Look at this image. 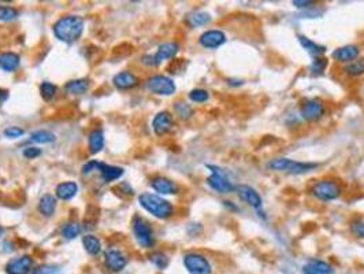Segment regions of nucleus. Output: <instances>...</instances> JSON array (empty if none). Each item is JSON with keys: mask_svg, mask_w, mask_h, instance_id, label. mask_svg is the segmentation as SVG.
<instances>
[{"mask_svg": "<svg viewBox=\"0 0 364 274\" xmlns=\"http://www.w3.org/2000/svg\"><path fill=\"white\" fill-rule=\"evenodd\" d=\"M54 34L58 40L67 44L77 42L84 32V19L77 15L62 17L54 23Z\"/></svg>", "mask_w": 364, "mask_h": 274, "instance_id": "nucleus-1", "label": "nucleus"}, {"mask_svg": "<svg viewBox=\"0 0 364 274\" xmlns=\"http://www.w3.org/2000/svg\"><path fill=\"white\" fill-rule=\"evenodd\" d=\"M140 206L143 207L145 211L152 214L153 217L159 219H167L170 218L174 214V206L171 205L165 198H161L155 193H149V192H144L139 196Z\"/></svg>", "mask_w": 364, "mask_h": 274, "instance_id": "nucleus-2", "label": "nucleus"}, {"mask_svg": "<svg viewBox=\"0 0 364 274\" xmlns=\"http://www.w3.org/2000/svg\"><path fill=\"white\" fill-rule=\"evenodd\" d=\"M318 163L297 162L289 158H275L268 162V168L274 172H286L289 174H304L318 168Z\"/></svg>", "mask_w": 364, "mask_h": 274, "instance_id": "nucleus-3", "label": "nucleus"}, {"mask_svg": "<svg viewBox=\"0 0 364 274\" xmlns=\"http://www.w3.org/2000/svg\"><path fill=\"white\" fill-rule=\"evenodd\" d=\"M311 193L313 198L322 202H333V200L338 199L342 193V188L340 182L332 178H323L319 180L311 186Z\"/></svg>", "mask_w": 364, "mask_h": 274, "instance_id": "nucleus-4", "label": "nucleus"}, {"mask_svg": "<svg viewBox=\"0 0 364 274\" xmlns=\"http://www.w3.org/2000/svg\"><path fill=\"white\" fill-rule=\"evenodd\" d=\"M132 229L136 240L139 243V246L143 248H151L155 244V237H153V230L151 225L144 218L136 215L132 222Z\"/></svg>", "mask_w": 364, "mask_h": 274, "instance_id": "nucleus-5", "label": "nucleus"}, {"mask_svg": "<svg viewBox=\"0 0 364 274\" xmlns=\"http://www.w3.org/2000/svg\"><path fill=\"white\" fill-rule=\"evenodd\" d=\"M207 168L211 172V176L207 178L208 186L214 189L218 193H231L235 190V185H233L230 180L227 178L225 173L221 169L214 166V165H207Z\"/></svg>", "mask_w": 364, "mask_h": 274, "instance_id": "nucleus-6", "label": "nucleus"}, {"mask_svg": "<svg viewBox=\"0 0 364 274\" xmlns=\"http://www.w3.org/2000/svg\"><path fill=\"white\" fill-rule=\"evenodd\" d=\"M184 265L189 274H211L212 267L208 259L201 254L189 252L184 256Z\"/></svg>", "mask_w": 364, "mask_h": 274, "instance_id": "nucleus-7", "label": "nucleus"}, {"mask_svg": "<svg viewBox=\"0 0 364 274\" xmlns=\"http://www.w3.org/2000/svg\"><path fill=\"white\" fill-rule=\"evenodd\" d=\"M147 87L151 92L160 95V96H171V95H174L175 89H177L174 81L170 77L163 74L149 77L147 80Z\"/></svg>", "mask_w": 364, "mask_h": 274, "instance_id": "nucleus-8", "label": "nucleus"}, {"mask_svg": "<svg viewBox=\"0 0 364 274\" xmlns=\"http://www.w3.org/2000/svg\"><path fill=\"white\" fill-rule=\"evenodd\" d=\"M235 193L238 195L242 202H245L249 207H252V209L258 210L260 215H262V207H263V200H262V196L259 195L258 190L252 188V186L247 185V184H241V185H237L235 186Z\"/></svg>", "mask_w": 364, "mask_h": 274, "instance_id": "nucleus-9", "label": "nucleus"}, {"mask_svg": "<svg viewBox=\"0 0 364 274\" xmlns=\"http://www.w3.org/2000/svg\"><path fill=\"white\" fill-rule=\"evenodd\" d=\"M325 104L318 99H309L307 102L303 103V106L300 108V115L303 120L308 122H315L320 120L325 115Z\"/></svg>", "mask_w": 364, "mask_h": 274, "instance_id": "nucleus-10", "label": "nucleus"}, {"mask_svg": "<svg viewBox=\"0 0 364 274\" xmlns=\"http://www.w3.org/2000/svg\"><path fill=\"white\" fill-rule=\"evenodd\" d=\"M200 46L208 50H217L222 47L226 43V34L222 30L218 29H211V30H206V32L198 37Z\"/></svg>", "mask_w": 364, "mask_h": 274, "instance_id": "nucleus-11", "label": "nucleus"}, {"mask_svg": "<svg viewBox=\"0 0 364 274\" xmlns=\"http://www.w3.org/2000/svg\"><path fill=\"white\" fill-rule=\"evenodd\" d=\"M33 259L29 255L18 256L14 259H10L6 265L7 274H28L32 271Z\"/></svg>", "mask_w": 364, "mask_h": 274, "instance_id": "nucleus-12", "label": "nucleus"}, {"mask_svg": "<svg viewBox=\"0 0 364 274\" xmlns=\"http://www.w3.org/2000/svg\"><path fill=\"white\" fill-rule=\"evenodd\" d=\"M174 126V120L169 111L157 112L152 121V129L157 136H163L169 133Z\"/></svg>", "mask_w": 364, "mask_h": 274, "instance_id": "nucleus-13", "label": "nucleus"}, {"mask_svg": "<svg viewBox=\"0 0 364 274\" xmlns=\"http://www.w3.org/2000/svg\"><path fill=\"white\" fill-rule=\"evenodd\" d=\"M360 50L357 46H353V44H348V46L340 47L337 48L336 51H333L332 58L336 62H340V63H350V62L356 61L359 58Z\"/></svg>", "mask_w": 364, "mask_h": 274, "instance_id": "nucleus-14", "label": "nucleus"}, {"mask_svg": "<svg viewBox=\"0 0 364 274\" xmlns=\"http://www.w3.org/2000/svg\"><path fill=\"white\" fill-rule=\"evenodd\" d=\"M104 260H106L107 267L112 271H120L128 265V258L124 255V252H120L119 250H115V248L107 250L104 254Z\"/></svg>", "mask_w": 364, "mask_h": 274, "instance_id": "nucleus-15", "label": "nucleus"}, {"mask_svg": "<svg viewBox=\"0 0 364 274\" xmlns=\"http://www.w3.org/2000/svg\"><path fill=\"white\" fill-rule=\"evenodd\" d=\"M151 186L160 195H177L180 192V186L166 177H155L151 180Z\"/></svg>", "mask_w": 364, "mask_h": 274, "instance_id": "nucleus-16", "label": "nucleus"}, {"mask_svg": "<svg viewBox=\"0 0 364 274\" xmlns=\"http://www.w3.org/2000/svg\"><path fill=\"white\" fill-rule=\"evenodd\" d=\"M178 50H180V46H178L177 43H165V44L159 46L156 54L152 55L153 65L159 66L163 61L173 59V58L177 55Z\"/></svg>", "mask_w": 364, "mask_h": 274, "instance_id": "nucleus-17", "label": "nucleus"}, {"mask_svg": "<svg viewBox=\"0 0 364 274\" xmlns=\"http://www.w3.org/2000/svg\"><path fill=\"white\" fill-rule=\"evenodd\" d=\"M112 83L118 89H130L139 85V79L130 71H120L114 75Z\"/></svg>", "mask_w": 364, "mask_h": 274, "instance_id": "nucleus-18", "label": "nucleus"}, {"mask_svg": "<svg viewBox=\"0 0 364 274\" xmlns=\"http://www.w3.org/2000/svg\"><path fill=\"white\" fill-rule=\"evenodd\" d=\"M97 170L100 172V176H102L104 182L115 181L119 177L124 176V169L122 168L111 166V165H107V163L103 162L99 163V169H97Z\"/></svg>", "mask_w": 364, "mask_h": 274, "instance_id": "nucleus-19", "label": "nucleus"}, {"mask_svg": "<svg viewBox=\"0 0 364 274\" xmlns=\"http://www.w3.org/2000/svg\"><path fill=\"white\" fill-rule=\"evenodd\" d=\"M21 58L15 52H5L0 54V69L5 70L7 73L15 71L19 67Z\"/></svg>", "mask_w": 364, "mask_h": 274, "instance_id": "nucleus-20", "label": "nucleus"}, {"mask_svg": "<svg viewBox=\"0 0 364 274\" xmlns=\"http://www.w3.org/2000/svg\"><path fill=\"white\" fill-rule=\"evenodd\" d=\"M78 192V185L73 181L62 182L56 186V196L62 200H70L73 199L74 196Z\"/></svg>", "mask_w": 364, "mask_h": 274, "instance_id": "nucleus-21", "label": "nucleus"}, {"mask_svg": "<svg viewBox=\"0 0 364 274\" xmlns=\"http://www.w3.org/2000/svg\"><path fill=\"white\" fill-rule=\"evenodd\" d=\"M211 15L206 11H193L186 17V23L190 28H198V26H206L211 22Z\"/></svg>", "mask_w": 364, "mask_h": 274, "instance_id": "nucleus-22", "label": "nucleus"}, {"mask_svg": "<svg viewBox=\"0 0 364 274\" xmlns=\"http://www.w3.org/2000/svg\"><path fill=\"white\" fill-rule=\"evenodd\" d=\"M299 42L305 51L308 52L311 56H313V58H318V56L323 55V54L326 52V47L316 44V43L309 40V38L305 37V36H299Z\"/></svg>", "mask_w": 364, "mask_h": 274, "instance_id": "nucleus-23", "label": "nucleus"}, {"mask_svg": "<svg viewBox=\"0 0 364 274\" xmlns=\"http://www.w3.org/2000/svg\"><path fill=\"white\" fill-rule=\"evenodd\" d=\"M56 209V198H54L50 193L43 195L40 202H38V211L44 215V217H52L55 213Z\"/></svg>", "mask_w": 364, "mask_h": 274, "instance_id": "nucleus-24", "label": "nucleus"}, {"mask_svg": "<svg viewBox=\"0 0 364 274\" xmlns=\"http://www.w3.org/2000/svg\"><path fill=\"white\" fill-rule=\"evenodd\" d=\"M88 144H89V151L92 153L100 152L104 147V135L103 130L95 129L93 132L89 133L88 137Z\"/></svg>", "mask_w": 364, "mask_h": 274, "instance_id": "nucleus-25", "label": "nucleus"}, {"mask_svg": "<svg viewBox=\"0 0 364 274\" xmlns=\"http://www.w3.org/2000/svg\"><path fill=\"white\" fill-rule=\"evenodd\" d=\"M88 89H89V80L87 79L73 80L66 84V91L71 95H83Z\"/></svg>", "mask_w": 364, "mask_h": 274, "instance_id": "nucleus-26", "label": "nucleus"}, {"mask_svg": "<svg viewBox=\"0 0 364 274\" xmlns=\"http://www.w3.org/2000/svg\"><path fill=\"white\" fill-rule=\"evenodd\" d=\"M83 244L84 247H85V250H87L88 254H91V255H97V254H100V251H102L100 240H99L97 237L92 236V234L84 236Z\"/></svg>", "mask_w": 364, "mask_h": 274, "instance_id": "nucleus-27", "label": "nucleus"}, {"mask_svg": "<svg viewBox=\"0 0 364 274\" xmlns=\"http://www.w3.org/2000/svg\"><path fill=\"white\" fill-rule=\"evenodd\" d=\"M344 71L350 77H360L364 74V58H357L356 61L345 65Z\"/></svg>", "mask_w": 364, "mask_h": 274, "instance_id": "nucleus-28", "label": "nucleus"}, {"mask_svg": "<svg viewBox=\"0 0 364 274\" xmlns=\"http://www.w3.org/2000/svg\"><path fill=\"white\" fill-rule=\"evenodd\" d=\"M30 140L38 144H48L55 141V135L50 130H36L30 135Z\"/></svg>", "mask_w": 364, "mask_h": 274, "instance_id": "nucleus-29", "label": "nucleus"}, {"mask_svg": "<svg viewBox=\"0 0 364 274\" xmlns=\"http://www.w3.org/2000/svg\"><path fill=\"white\" fill-rule=\"evenodd\" d=\"M174 110L175 112H177V115L180 116L181 120H184V121L189 120V118H192V115H193V108L185 102L175 103Z\"/></svg>", "mask_w": 364, "mask_h": 274, "instance_id": "nucleus-30", "label": "nucleus"}, {"mask_svg": "<svg viewBox=\"0 0 364 274\" xmlns=\"http://www.w3.org/2000/svg\"><path fill=\"white\" fill-rule=\"evenodd\" d=\"M81 230H83V228H81V225L78 222H70L63 226L62 234L67 240H71V239H75L77 236H79Z\"/></svg>", "mask_w": 364, "mask_h": 274, "instance_id": "nucleus-31", "label": "nucleus"}, {"mask_svg": "<svg viewBox=\"0 0 364 274\" xmlns=\"http://www.w3.org/2000/svg\"><path fill=\"white\" fill-rule=\"evenodd\" d=\"M149 260L152 262L153 265L156 266L157 269H166L167 266H169V263H170V259H169V256L165 254V252H160V251H156V252H153V254H151V256H149Z\"/></svg>", "mask_w": 364, "mask_h": 274, "instance_id": "nucleus-32", "label": "nucleus"}, {"mask_svg": "<svg viewBox=\"0 0 364 274\" xmlns=\"http://www.w3.org/2000/svg\"><path fill=\"white\" fill-rule=\"evenodd\" d=\"M350 232L357 239H364V219L363 218H353L350 221Z\"/></svg>", "mask_w": 364, "mask_h": 274, "instance_id": "nucleus-33", "label": "nucleus"}, {"mask_svg": "<svg viewBox=\"0 0 364 274\" xmlns=\"http://www.w3.org/2000/svg\"><path fill=\"white\" fill-rule=\"evenodd\" d=\"M56 85L51 84V83H43L42 87H40V93H42V98L46 100V102H50L51 99H54V96L56 95Z\"/></svg>", "mask_w": 364, "mask_h": 274, "instance_id": "nucleus-34", "label": "nucleus"}, {"mask_svg": "<svg viewBox=\"0 0 364 274\" xmlns=\"http://www.w3.org/2000/svg\"><path fill=\"white\" fill-rule=\"evenodd\" d=\"M328 67V61L323 58V56H318V58H313L312 63L309 66V70L313 74H322L323 71Z\"/></svg>", "mask_w": 364, "mask_h": 274, "instance_id": "nucleus-35", "label": "nucleus"}, {"mask_svg": "<svg viewBox=\"0 0 364 274\" xmlns=\"http://www.w3.org/2000/svg\"><path fill=\"white\" fill-rule=\"evenodd\" d=\"M189 99L194 103H206L210 99V93L201 88L192 89L189 92Z\"/></svg>", "mask_w": 364, "mask_h": 274, "instance_id": "nucleus-36", "label": "nucleus"}, {"mask_svg": "<svg viewBox=\"0 0 364 274\" xmlns=\"http://www.w3.org/2000/svg\"><path fill=\"white\" fill-rule=\"evenodd\" d=\"M18 15V10L14 7H9V6L0 7V21H14Z\"/></svg>", "mask_w": 364, "mask_h": 274, "instance_id": "nucleus-37", "label": "nucleus"}, {"mask_svg": "<svg viewBox=\"0 0 364 274\" xmlns=\"http://www.w3.org/2000/svg\"><path fill=\"white\" fill-rule=\"evenodd\" d=\"M309 265L315 267V269L318 270L319 273L322 274H333L334 273V270L330 265H329L328 262H325V260H320V259H312L308 262Z\"/></svg>", "mask_w": 364, "mask_h": 274, "instance_id": "nucleus-38", "label": "nucleus"}, {"mask_svg": "<svg viewBox=\"0 0 364 274\" xmlns=\"http://www.w3.org/2000/svg\"><path fill=\"white\" fill-rule=\"evenodd\" d=\"M32 274H62V270H60L58 266L43 265L33 270Z\"/></svg>", "mask_w": 364, "mask_h": 274, "instance_id": "nucleus-39", "label": "nucleus"}, {"mask_svg": "<svg viewBox=\"0 0 364 274\" xmlns=\"http://www.w3.org/2000/svg\"><path fill=\"white\" fill-rule=\"evenodd\" d=\"M23 133H25V130L19 126H10L5 130V136L9 139H18V137L23 136Z\"/></svg>", "mask_w": 364, "mask_h": 274, "instance_id": "nucleus-40", "label": "nucleus"}, {"mask_svg": "<svg viewBox=\"0 0 364 274\" xmlns=\"http://www.w3.org/2000/svg\"><path fill=\"white\" fill-rule=\"evenodd\" d=\"M42 155V149L37 148V147H28V148L23 149V156L28 159H34L37 156Z\"/></svg>", "mask_w": 364, "mask_h": 274, "instance_id": "nucleus-41", "label": "nucleus"}, {"mask_svg": "<svg viewBox=\"0 0 364 274\" xmlns=\"http://www.w3.org/2000/svg\"><path fill=\"white\" fill-rule=\"evenodd\" d=\"M99 161H91V162H88L87 165H84L83 166V174H89V173L95 172L99 169Z\"/></svg>", "mask_w": 364, "mask_h": 274, "instance_id": "nucleus-42", "label": "nucleus"}, {"mask_svg": "<svg viewBox=\"0 0 364 274\" xmlns=\"http://www.w3.org/2000/svg\"><path fill=\"white\" fill-rule=\"evenodd\" d=\"M293 5L297 9H309L315 5V2L312 0H293Z\"/></svg>", "mask_w": 364, "mask_h": 274, "instance_id": "nucleus-43", "label": "nucleus"}, {"mask_svg": "<svg viewBox=\"0 0 364 274\" xmlns=\"http://www.w3.org/2000/svg\"><path fill=\"white\" fill-rule=\"evenodd\" d=\"M303 273L304 274H322V273H319L318 270L315 269V267H312V266L309 265V263H307V265L303 267Z\"/></svg>", "mask_w": 364, "mask_h": 274, "instance_id": "nucleus-44", "label": "nucleus"}, {"mask_svg": "<svg viewBox=\"0 0 364 274\" xmlns=\"http://www.w3.org/2000/svg\"><path fill=\"white\" fill-rule=\"evenodd\" d=\"M7 98H9V92L5 89H0V102H5Z\"/></svg>", "mask_w": 364, "mask_h": 274, "instance_id": "nucleus-45", "label": "nucleus"}, {"mask_svg": "<svg viewBox=\"0 0 364 274\" xmlns=\"http://www.w3.org/2000/svg\"><path fill=\"white\" fill-rule=\"evenodd\" d=\"M3 233H5V229H3V228H2V226H0V237L3 236Z\"/></svg>", "mask_w": 364, "mask_h": 274, "instance_id": "nucleus-46", "label": "nucleus"}]
</instances>
